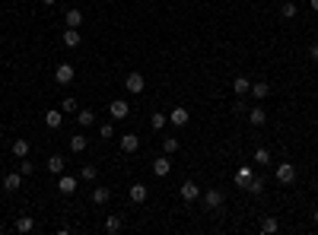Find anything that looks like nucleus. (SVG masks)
<instances>
[{"instance_id": "1", "label": "nucleus", "mask_w": 318, "mask_h": 235, "mask_svg": "<svg viewBox=\"0 0 318 235\" xmlns=\"http://www.w3.org/2000/svg\"><path fill=\"white\" fill-rule=\"evenodd\" d=\"M274 178H277L280 185H287V188H290V185L296 181V165H293V162H280V165H277V172H274Z\"/></svg>"}, {"instance_id": "2", "label": "nucleus", "mask_w": 318, "mask_h": 235, "mask_svg": "<svg viewBox=\"0 0 318 235\" xmlns=\"http://www.w3.org/2000/svg\"><path fill=\"white\" fill-rule=\"evenodd\" d=\"M124 89L134 92V95H140L143 89H147V80H143V73H137V70L127 73V76H124Z\"/></svg>"}, {"instance_id": "3", "label": "nucleus", "mask_w": 318, "mask_h": 235, "mask_svg": "<svg viewBox=\"0 0 318 235\" xmlns=\"http://www.w3.org/2000/svg\"><path fill=\"white\" fill-rule=\"evenodd\" d=\"M108 115L115 121H124L127 115H131V105H127L124 99H115V102H108Z\"/></svg>"}, {"instance_id": "4", "label": "nucleus", "mask_w": 318, "mask_h": 235, "mask_svg": "<svg viewBox=\"0 0 318 235\" xmlns=\"http://www.w3.org/2000/svg\"><path fill=\"white\" fill-rule=\"evenodd\" d=\"M73 76H76L73 64H57V70H54V80L61 83V86H70V83H73Z\"/></svg>"}, {"instance_id": "5", "label": "nucleus", "mask_w": 318, "mask_h": 235, "mask_svg": "<svg viewBox=\"0 0 318 235\" xmlns=\"http://www.w3.org/2000/svg\"><path fill=\"white\" fill-rule=\"evenodd\" d=\"M178 194H182V200H185V204H191V200H197V197H201V188H197V181H182Z\"/></svg>"}, {"instance_id": "6", "label": "nucleus", "mask_w": 318, "mask_h": 235, "mask_svg": "<svg viewBox=\"0 0 318 235\" xmlns=\"http://www.w3.org/2000/svg\"><path fill=\"white\" fill-rule=\"evenodd\" d=\"M76 185H80V178H73V175H57V191H61L64 197H70Z\"/></svg>"}, {"instance_id": "7", "label": "nucleus", "mask_w": 318, "mask_h": 235, "mask_svg": "<svg viewBox=\"0 0 318 235\" xmlns=\"http://www.w3.org/2000/svg\"><path fill=\"white\" fill-rule=\"evenodd\" d=\"M169 172H172V159H169V156H156V159H153V175L166 178Z\"/></svg>"}, {"instance_id": "8", "label": "nucleus", "mask_w": 318, "mask_h": 235, "mask_svg": "<svg viewBox=\"0 0 318 235\" xmlns=\"http://www.w3.org/2000/svg\"><path fill=\"white\" fill-rule=\"evenodd\" d=\"M204 204H207V210H220V207H223V191L220 188L204 191Z\"/></svg>"}, {"instance_id": "9", "label": "nucleus", "mask_w": 318, "mask_h": 235, "mask_svg": "<svg viewBox=\"0 0 318 235\" xmlns=\"http://www.w3.org/2000/svg\"><path fill=\"white\" fill-rule=\"evenodd\" d=\"M127 197H131V204H143L150 197V191H147V185H131L127 188Z\"/></svg>"}, {"instance_id": "10", "label": "nucleus", "mask_w": 318, "mask_h": 235, "mask_svg": "<svg viewBox=\"0 0 318 235\" xmlns=\"http://www.w3.org/2000/svg\"><path fill=\"white\" fill-rule=\"evenodd\" d=\"M118 143H121V153H137V150H140V137H137V134H124Z\"/></svg>"}, {"instance_id": "11", "label": "nucleus", "mask_w": 318, "mask_h": 235, "mask_svg": "<svg viewBox=\"0 0 318 235\" xmlns=\"http://www.w3.org/2000/svg\"><path fill=\"white\" fill-rule=\"evenodd\" d=\"M64 124V111H57V108H51V111H45V127H51V130H57Z\"/></svg>"}, {"instance_id": "12", "label": "nucleus", "mask_w": 318, "mask_h": 235, "mask_svg": "<svg viewBox=\"0 0 318 235\" xmlns=\"http://www.w3.org/2000/svg\"><path fill=\"white\" fill-rule=\"evenodd\" d=\"M80 41H83L80 29H70V25H67V29H64V45L67 48H80Z\"/></svg>"}, {"instance_id": "13", "label": "nucleus", "mask_w": 318, "mask_h": 235, "mask_svg": "<svg viewBox=\"0 0 318 235\" xmlns=\"http://www.w3.org/2000/svg\"><path fill=\"white\" fill-rule=\"evenodd\" d=\"M188 121H191V115H188L185 108H172V115H169V124H175V127H185Z\"/></svg>"}, {"instance_id": "14", "label": "nucleus", "mask_w": 318, "mask_h": 235, "mask_svg": "<svg viewBox=\"0 0 318 235\" xmlns=\"http://www.w3.org/2000/svg\"><path fill=\"white\" fill-rule=\"evenodd\" d=\"M19 185H22V172H6L3 175V188L6 191H19Z\"/></svg>"}, {"instance_id": "15", "label": "nucleus", "mask_w": 318, "mask_h": 235, "mask_svg": "<svg viewBox=\"0 0 318 235\" xmlns=\"http://www.w3.org/2000/svg\"><path fill=\"white\" fill-rule=\"evenodd\" d=\"M10 150H13V156H16V159H25L32 146H29V140H25V137H19V140H13V146H10Z\"/></svg>"}, {"instance_id": "16", "label": "nucleus", "mask_w": 318, "mask_h": 235, "mask_svg": "<svg viewBox=\"0 0 318 235\" xmlns=\"http://www.w3.org/2000/svg\"><path fill=\"white\" fill-rule=\"evenodd\" d=\"M76 124H80L83 130H86V127H92V124H96V111H89V108L76 111Z\"/></svg>"}, {"instance_id": "17", "label": "nucleus", "mask_w": 318, "mask_h": 235, "mask_svg": "<svg viewBox=\"0 0 318 235\" xmlns=\"http://www.w3.org/2000/svg\"><path fill=\"white\" fill-rule=\"evenodd\" d=\"M45 165H48L51 175H64V165H67V162H64V156H48Z\"/></svg>"}, {"instance_id": "18", "label": "nucleus", "mask_w": 318, "mask_h": 235, "mask_svg": "<svg viewBox=\"0 0 318 235\" xmlns=\"http://www.w3.org/2000/svg\"><path fill=\"white\" fill-rule=\"evenodd\" d=\"M252 178H255V169H252V165H242V169L236 172V185H239V188H245Z\"/></svg>"}, {"instance_id": "19", "label": "nucleus", "mask_w": 318, "mask_h": 235, "mask_svg": "<svg viewBox=\"0 0 318 235\" xmlns=\"http://www.w3.org/2000/svg\"><path fill=\"white\" fill-rule=\"evenodd\" d=\"M108 200H111V188H92V204L105 207Z\"/></svg>"}, {"instance_id": "20", "label": "nucleus", "mask_w": 318, "mask_h": 235, "mask_svg": "<svg viewBox=\"0 0 318 235\" xmlns=\"http://www.w3.org/2000/svg\"><path fill=\"white\" fill-rule=\"evenodd\" d=\"M121 226H124L121 216H115V213L105 216V232H108V235H118V232H121Z\"/></svg>"}, {"instance_id": "21", "label": "nucleus", "mask_w": 318, "mask_h": 235, "mask_svg": "<svg viewBox=\"0 0 318 235\" xmlns=\"http://www.w3.org/2000/svg\"><path fill=\"white\" fill-rule=\"evenodd\" d=\"M64 19H67V25H70V29H80V25H83V10H67Z\"/></svg>"}, {"instance_id": "22", "label": "nucleus", "mask_w": 318, "mask_h": 235, "mask_svg": "<svg viewBox=\"0 0 318 235\" xmlns=\"http://www.w3.org/2000/svg\"><path fill=\"white\" fill-rule=\"evenodd\" d=\"M233 89H236V95L252 92V80H248V76H236V80H233Z\"/></svg>"}, {"instance_id": "23", "label": "nucleus", "mask_w": 318, "mask_h": 235, "mask_svg": "<svg viewBox=\"0 0 318 235\" xmlns=\"http://www.w3.org/2000/svg\"><path fill=\"white\" fill-rule=\"evenodd\" d=\"M86 146H89V137H86V134H76V137H70V153H83Z\"/></svg>"}, {"instance_id": "24", "label": "nucleus", "mask_w": 318, "mask_h": 235, "mask_svg": "<svg viewBox=\"0 0 318 235\" xmlns=\"http://www.w3.org/2000/svg\"><path fill=\"white\" fill-rule=\"evenodd\" d=\"M248 121H252L255 127H261L264 121H268V111H264L261 105H258V108H252V111H248Z\"/></svg>"}, {"instance_id": "25", "label": "nucleus", "mask_w": 318, "mask_h": 235, "mask_svg": "<svg viewBox=\"0 0 318 235\" xmlns=\"http://www.w3.org/2000/svg\"><path fill=\"white\" fill-rule=\"evenodd\" d=\"M35 229V220H32V216H19V220H16V232H32Z\"/></svg>"}, {"instance_id": "26", "label": "nucleus", "mask_w": 318, "mask_h": 235, "mask_svg": "<svg viewBox=\"0 0 318 235\" xmlns=\"http://www.w3.org/2000/svg\"><path fill=\"white\" fill-rule=\"evenodd\" d=\"M169 124V115H162V111H153V118H150V127L153 130H162Z\"/></svg>"}, {"instance_id": "27", "label": "nucleus", "mask_w": 318, "mask_h": 235, "mask_svg": "<svg viewBox=\"0 0 318 235\" xmlns=\"http://www.w3.org/2000/svg\"><path fill=\"white\" fill-rule=\"evenodd\" d=\"M96 175H99L96 165H83V169H80V181H86V185H89V181H96Z\"/></svg>"}, {"instance_id": "28", "label": "nucleus", "mask_w": 318, "mask_h": 235, "mask_svg": "<svg viewBox=\"0 0 318 235\" xmlns=\"http://www.w3.org/2000/svg\"><path fill=\"white\" fill-rule=\"evenodd\" d=\"M277 229H280V223L274 220V216H268V220H261V232H264V235H274Z\"/></svg>"}, {"instance_id": "29", "label": "nucleus", "mask_w": 318, "mask_h": 235, "mask_svg": "<svg viewBox=\"0 0 318 235\" xmlns=\"http://www.w3.org/2000/svg\"><path fill=\"white\" fill-rule=\"evenodd\" d=\"M255 162L258 165H268L271 162V150H268V146H258V150H255Z\"/></svg>"}, {"instance_id": "30", "label": "nucleus", "mask_w": 318, "mask_h": 235, "mask_svg": "<svg viewBox=\"0 0 318 235\" xmlns=\"http://www.w3.org/2000/svg\"><path fill=\"white\" fill-rule=\"evenodd\" d=\"M268 92H271V86H268V83H252V95H255L258 102H261Z\"/></svg>"}, {"instance_id": "31", "label": "nucleus", "mask_w": 318, "mask_h": 235, "mask_svg": "<svg viewBox=\"0 0 318 235\" xmlns=\"http://www.w3.org/2000/svg\"><path fill=\"white\" fill-rule=\"evenodd\" d=\"M162 150H166V156H172L178 150V140H175V137H162Z\"/></svg>"}, {"instance_id": "32", "label": "nucleus", "mask_w": 318, "mask_h": 235, "mask_svg": "<svg viewBox=\"0 0 318 235\" xmlns=\"http://www.w3.org/2000/svg\"><path fill=\"white\" fill-rule=\"evenodd\" d=\"M245 191H248V194H261V191H264V181H261V178H252V181L245 185Z\"/></svg>"}, {"instance_id": "33", "label": "nucleus", "mask_w": 318, "mask_h": 235, "mask_svg": "<svg viewBox=\"0 0 318 235\" xmlns=\"http://www.w3.org/2000/svg\"><path fill=\"white\" fill-rule=\"evenodd\" d=\"M296 13H299V10H296V3H283V6H280V16H283V19H293Z\"/></svg>"}, {"instance_id": "34", "label": "nucleus", "mask_w": 318, "mask_h": 235, "mask_svg": "<svg viewBox=\"0 0 318 235\" xmlns=\"http://www.w3.org/2000/svg\"><path fill=\"white\" fill-rule=\"evenodd\" d=\"M99 137H102V140H111V137H115V127H111V124H99Z\"/></svg>"}, {"instance_id": "35", "label": "nucleus", "mask_w": 318, "mask_h": 235, "mask_svg": "<svg viewBox=\"0 0 318 235\" xmlns=\"http://www.w3.org/2000/svg\"><path fill=\"white\" fill-rule=\"evenodd\" d=\"M61 111H76V99H73V95H67V99L61 102Z\"/></svg>"}, {"instance_id": "36", "label": "nucleus", "mask_w": 318, "mask_h": 235, "mask_svg": "<svg viewBox=\"0 0 318 235\" xmlns=\"http://www.w3.org/2000/svg\"><path fill=\"white\" fill-rule=\"evenodd\" d=\"M19 172H22V178H25V175H32V172H35V165H32L29 159H22V162H19Z\"/></svg>"}, {"instance_id": "37", "label": "nucleus", "mask_w": 318, "mask_h": 235, "mask_svg": "<svg viewBox=\"0 0 318 235\" xmlns=\"http://www.w3.org/2000/svg\"><path fill=\"white\" fill-rule=\"evenodd\" d=\"M309 57L318 60V41H312V45H309Z\"/></svg>"}, {"instance_id": "38", "label": "nucleus", "mask_w": 318, "mask_h": 235, "mask_svg": "<svg viewBox=\"0 0 318 235\" xmlns=\"http://www.w3.org/2000/svg\"><path fill=\"white\" fill-rule=\"evenodd\" d=\"M309 6H312V10L318 13V0H309Z\"/></svg>"}, {"instance_id": "39", "label": "nucleus", "mask_w": 318, "mask_h": 235, "mask_svg": "<svg viewBox=\"0 0 318 235\" xmlns=\"http://www.w3.org/2000/svg\"><path fill=\"white\" fill-rule=\"evenodd\" d=\"M41 3H45V6H54V3H57V0H41Z\"/></svg>"}, {"instance_id": "40", "label": "nucleus", "mask_w": 318, "mask_h": 235, "mask_svg": "<svg viewBox=\"0 0 318 235\" xmlns=\"http://www.w3.org/2000/svg\"><path fill=\"white\" fill-rule=\"evenodd\" d=\"M3 232H6V226H3V223H0V235H3Z\"/></svg>"}, {"instance_id": "41", "label": "nucleus", "mask_w": 318, "mask_h": 235, "mask_svg": "<svg viewBox=\"0 0 318 235\" xmlns=\"http://www.w3.org/2000/svg\"><path fill=\"white\" fill-rule=\"evenodd\" d=\"M315 226H318V210H315Z\"/></svg>"}, {"instance_id": "42", "label": "nucleus", "mask_w": 318, "mask_h": 235, "mask_svg": "<svg viewBox=\"0 0 318 235\" xmlns=\"http://www.w3.org/2000/svg\"><path fill=\"white\" fill-rule=\"evenodd\" d=\"M315 137H318V130H315Z\"/></svg>"}]
</instances>
